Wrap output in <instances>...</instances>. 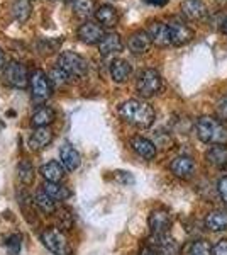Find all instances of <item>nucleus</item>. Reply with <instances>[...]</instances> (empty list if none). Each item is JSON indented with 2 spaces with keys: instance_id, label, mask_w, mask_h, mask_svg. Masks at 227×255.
<instances>
[{
  "instance_id": "f257e3e1",
  "label": "nucleus",
  "mask_w": 227,
  "mask_h": 255,
  "mask_svg": "<svg viewBox=\"0 0 227 255\" xmlns=\"http://www.w3.org/2000/svg\"><path fill=\"white\" fill-rule=\"evenodd\" d=\"M119 116L124 121L138 128H150L154 123L156 113L148 102L129 99L119 106Z\"/></svg>"
},
{
  "instance_id": "f03ea898",
  "label": "nucleus",
  "mask_w": 227,
  "mask_h": 255,
  "mask_svg": "<svg viewBox=\"0 0 227 255\" xmlns=\"http://www.w3.org/2000/svg\"><path fill=\"white\" fill-rule=\"evenodd\" d=\"M195 131H197V136L204 143H209V145L214 146L227 145V128L221 121H217V119L210 116L199 118L195 125Z\"/></svg>"
},
{
  "instance_id": "7ed1b4c3",
  "label": "nucleus",
  "mask_w": 227,
  "mask_h": 255,
  "mask_svg": "<svg viewBox=\"0 0 227 255\" xmlns=\"http://www.w3.org/2000/svg\"><path fill=\"white\" fill-rule=\"evenodd\" d=\"M56 67H60L70 79H81L88 72V61L75 51H63L58 58Z\"/></svg>"
},
{
  "instance_id": "20e7f679",
  "label": "nucleus",
  "mask_w": 227,
  "mask_h": 255,
  "mask_svg": "<svg viewBox=\"0 0 227 255\" xmlns=\"http://www.w3.org/2000/svg\"><path fill=\"white\" fill-rule=\"evenodd\" d=\"M2 80H3V84H7L9 87L26 89L29 85V80H31V73H29V70L24 63L10 60L9 63L3 67Z\"/></svg>"
},
{
  "instance_id": "39448f33",
  "label": "nucleus",
  "mask_w": 227,
  "mask_h": 255,
  "mask_svg": "<svg viewBox=\"0 0 227 255\" xmlns=\"http://www.w3.org/2000/svg\"><path fill=\"white\" fill-rule=\"evenodd\" d=\"M41 242L49 252L55 255H73L72 247L68 244V238L60 228H48L41 233Z\"/></svg>"
},
{
  "instance_id": "423d86ee",
  "label": "nucleus",
  "mask_w": 227,
  "mask_h": 255,
  "mask_svg": "<svg viewBox=\"0 0 227 255\" xmlns=\"http://www.w3.org/2000/svg\"><path fill=\"white\" fill-rule=\"evenodd\" d=\"M161 87H163V80H161V75L158 70L154 68H146L143 70L138 75V80H136V90L141 97H152L159 92Z\"/></svg>"
},
{
  "instance_id": "0eeeda50",
  "label": "nucleus",
  "mask_w": 227,
  "mask_h": 255,
  "mask_svg": "<svg viewBox=\"0 0 227 255\" xmlns=\"http://www.w3.org/2000/svg\"><path fill=\"white\" fill-rule=\"evenodd\" d=\"M29 85H31L32 99H34L36 102H44V101H48V99L51 97L53 85H51L48 75L43 72V70H34V72L31 73Z\"/></svg>"
},
{
  "instance_id": "6e6552de",
  "label": "nucleus",
  "mask_w": 227,
  "mask_h": 255,
  "mask_svg": "<svg viewBox=\"0 0 227 255\" xmlns=\"http://www.w3.org/2000/svg\"><path fill=\"white\" fill-rule=\"evenodd\" d=\"M76 36L81 43L86 44H98L102 39H104L105 32L104 27L97 22H92V20H85L83 24H80V27L76 29Z\"/></svg>"
},
{
  "instance_id": "1a4fd4ad",
  "label": "nucleus",
  "mask_w": 227,
  "mask_h": 255,
  "mask_svg": "<svg viewBox=\"0 0 227 255\" xmlns=\"http://www.w3.org/2000/svg\"><path fill=\"white\" fill-rule=\"evenodd\" d=\"M168 27H170L173 46H183L193 39V31L181 19H171L168 22Z\"/></svg>"
},
{
  "instance_id": "9d476101",
  "label": "nucleus",
  "mask_w": 227,
  "mask_h": 255,
  "mask_svg": "<svg viewBox=\"0 0 227 255\" xmlns=\"http://www.w3.org/2000/svg\"><path fill=\"white\" fill-rule=\"evenodd\" d=\"M148 223L152 235H166L171 228V216L166 209H154L150 215Z\"/></svg>"
},
{
  "instance_id": "9b49d317",
  "label": "nucleus",
  "mask_w": 227,
  "mask_h": 255,
  "mask_svg": "<svg viewBox=\"0 0 227 255\" xmlns=\"http://www.w3.org/2000/svg\"><path fill=\"white\" fill-rule=\"evenodd\" d=\"M148 34H150L152 44H156L159 48H166L171 44V34L168 22H161V20L151 22L150 27H148Z\"/></svg>"
},
{
  "instance_id": "f8f14e48",
  "label": "nucleus",
  "mask_w": 227,
  "mask_h": 255,
  "mask_svg": "<svg viewBox=\"0 0 227 255\" xmlns=\"http://www.w3.org/2000/svg\"><path fill=\"white\" fill-rule=\"evenodd\" d=\"M150 247L156 250L159 255H180V247L173 238L168 235H151Z\"/></svg>"
},
{
  "instance_id": "ddd939ff",
  "label": "nucleus",
  "mask_w": 227,
  "mask_h": 255,
  "mask_svg": "<svg viewBox=\"0 0 227 255\" xmlns=\"http://www.w3.org/2000/svg\"><path fill=\"white\" fill-rule=\"evenodd\" d=\"M60 162H61V165L65 167V170L75 172L76 168L80 167L81 158L75 146H72L70 143H65V145L60 148Z\"/></svg>"
},
{
  "instance_id": "4468645a",
  "label": "nucleus",
  "mask_w": 227,
  "mask_h": 255,
  "mask_svg": "<svg viewBox=\"0 0 227 255\" xmlns=\"http://www.w3.org/2000/svg\"><path fill=\"white\" fill-rule=\"evenodd\" d=\"M51 141H53V131L49 129V126L36 128L31 133V136H29V148H31L32 151H41Z\"/></svg>"
},
{
  "instance_id": "2eb2a0df",
  "label": "nucleus",
  "mask_w": 227,
  "mask_h": 255,
  "mask_svg": "<svg viewBox=\"0 0 227 255\" xmlns=\"http://www.w3.org/2000/svg\"><path fill=\"white\" fill-rule=\"evenodd\" d=\"M131 148L144 160H152L156 157V145L151 139L144 138V136H133L129 141Z\"/></svg>"
},
{
  "instance_id": "dca6fc26",
  "label": "nucleus",
  "mask_w": 227,
  "mask_h": 255,
  "mask_svg": "<svg viewBox=\"0 0 227 255\" xmlns=\"http://www.w3.org/2000/svg\"><path fill=\"white\" fill-rule=\"evenodd\" d=\"M151 44L152 41L150 38V34H148V31H136L134 34H131L127 46H129L133 55H144V53L150 51Z\"/></svg>"
},
{
  "instance_id": "f3484780",
  "label": "nucleus",
  "mask_w": 227,
  "mask_h": 255,
  "mask_svg": "<svg viewBox=\"0 0 227 255\" xmlns=\"http://www.w3.org/2000/svg\"><path fill=\"white\" fill-rule=\"evenodd\" d=\"M124 48L122 39L119 34L115 32H109V34L104 36V39L98 43V51H100L102 56H110V55H117L121 53Z\"/></svg>"
},
{
  "instance_id": "a211bd4d",
  "label": "nucleus",
  "mask_w": 227,
  "mask_h": 255,
  "mask_svg": "<svg viewBox=\"0 0 227 255\" xmlns=\"http://www.w3.org/2000/svg\"><path fill=\"white\" fill-rule=\"evenodd\" d=\"M95 19H97V22L100 24L102 27H107V29H110V27L117 26L119 22V14H117V9L112 5H100L97 7V10H95Z\"/></svg>"
},
{
  "instance_id": "6ab92c4d",
  "label": "nucleus",
  "mask_w": 227,
  "mask_h": 255,
  "mask_svg": "<svg viewBox=\"0 0 227 255\" xmlns=\"http://www.w3.org/2000/svg\"><path fill=\"white\" fill-rule=\"evenodd\" d=\"M170 168H171L173 174L176 177H180V179H190L193 174V170H195V162H193L190 157L181 155V157H176L173 160Z\"/></svg>"
},
{
  "instance_id": "aec40b11",
  "label": "nucleus",
  "mask_w": 227,
  "mask_h": 255,
  "mask_svg": "<svg viewBox=\"0 0 227 255\" xmlns=\"http://www.w3.org/2000/svg\"><path fill=\"white\" fill-rule=\"evenodd\" d=\"M181 12H183L185 17L192 20H200L207 15V7L202 0H185L181 3Z\"/></svg>"
},
{
  "instance_id": "412c9836",
  "label": "nucleus",
  "mask_w": 227,
  "mask_h": 255,
  "mask_svg": "<svg viewBox=\"0 0 227 255\" xmlns=\"http://www.w3.org/2000/svg\"><path fill=\"white\" fill-rule=\"evenodd\" d=\"M39 174L44 177L46 182H60V180L65 177V167L61 165V162L51 160V162L41 165Z\"/></svg>"
},
{
  "instance_id": "4be33fe9",
  "label": "nucleus",
  "mask_w": 227,
  "mask_h": 255,
  "mask_svg": "<svg viewBox=\"0 0 227 255\" xmlns=\"http://www.w3.org/2000/svg\"><path fill=\"white\" fill-rule=\"evenodd\" d=\"M131 73H133V67H131V63L127 60L119 58V60H114L112 65H110V77H112V80L117 82V84L126 82L131 77Z\"/></svg>"
},
{
  "instance_id": "5701e85b",
  "label": "nucleus",
  "mask_w": 227,
  "mask_h": 255,
  "mask_svg": "<svg viewBox=\"0 0 227 255\" xmlns=\"http://www.w3.org/2000/svg\"><path fill=\"white\" fill-rule=\"evenodd\" d=\"M56 119V113L48 106H43V108L36 109L31 116V125L34 128H44L49 126L51 123H55Z\"/></svg>"
},
{
  "instance_id": "b1692460",
  "label": "nucleus",
  "mask_w": 227,
  "mask_h": 255,
  "mask_svg": "<svg viewBox=\"0 0 227 255\" xmlns=\"http://www.w3.org/2000/svg\"><path fill=\"white\" fill-rule=\"evenodd\" d=\"M205 226L210 232H226L227 230V211L217 209V211L209 213L205 218Z\"/></svg>"
},
{
  "instance_id": "393cba45",
  "label": "nucleus",
  "mask_w": 227,
  "mask_h": 255,
  "mask_svg": "<svg viewBox=\"0 0 227 255\" xmlns=\"http://www.w3.org/2000/svg\"><path fill=\"white\" fill-rule=\"evenodd\" d=\"M205 158L210 165L217 167V168H227V148L224 146H212L210 150H207L205 153Z\"/></svg>"
},
{
  "instance_id": "a878e982",
  "label": "nucleus",
  "mask_w": 227,
  "mask_h": 255,
  "mask_svg": "<svg viewBox=\"0 0 227 255\" xmlns=\"http://www.w3.org/2000/svg\"><path fill=\"white\" fill-rule=\"evenodd\" d=\"M43 189L46 191V194L51 197L53 201H65L68 199L70 196H72V192H70L68 187L61 186L60 182H44L43 184Z\"/></svg>"
},
{
  "instance_id": "bb28decb",
  "label": "nucleus",
  "mask_w": 227,
  "mask_h": 255,
  "mask_svg": "<svg viewBox=\"0 0 227 255\" xmlns=\"http://www.w3.org/2000/svg\"><path fill=\"white\" fill-rule=\"evenodd\" d=\"M34 204L38 206L39 211L46 213V215H53L56 211V201H53L51 197L46 194L44 189H39L34 196Z\"/></svg>"
},
{
  "instance_id": "cd10ccee",
  "label": "nucleus",
  "mask_w": 227,
  "mask_h": 255,
  "mask_svg": "<svg viewBox=\"0 0 227 255\" xmlns=\"http://www.w3.org/2000/svg\"><path fill=\"white\" fill-rule=\"evenodd\" d=\"M31 2L29 0H14V5H12V15L17 20L19 24H24L31 15Z\"/></svg>"
},
{
  "instance_id": "c85d7f7f",
  "label": "nucleus",
  "mask_w": 227,
  "mask_h": 255,
  "mask_svg": "<svg viewBox=\"0 0 227 255\" xmlns=\"http://www.w3.org/2000/svg\"><path fill=\"white\" fill-rule=\"evenodd\" d=\"M97 5H95V0H75L73 2V12L78 17L88 19L90 15H95Z\"/></svg>"
},
{
  "instance_id": "c756f323",
  "label": "nucleus",
  "mask_w": 227,
  "mask_h": 255,
  "mask_svg": "<svg viewBox=\"0 0 227 255\" xmlns=\"http://www.w3.org/2000/svg\"><path fill=\"white\" fill-rule=\"evenodd\" d=\"M34 174H36V168L32 165L29 160H20L19 165H17V175H19V180L22 184H32V180H34Z\"/></svg>"
},
{
  "instance_id": "7c9ffc66",
  "label": "nucleus",
  "mask_w": 227,
  "mask_h": 255,
  "mask_svg": "<svg viewBox=\"0 0 227 255\" xmlns=\"http://www.w3.org/2000/svg\"><path fill=\"white\" fill-rule=\"evenodd\" d=\"M48 79H49V82H51L53 87H65V85L72 80L60 67L51 68V72L48 73Z\"/></svg>"
},
{
  "instance_id": "2f4dec72",
  "label": "nucleus",
  "mask_w": 227,
  "mask_h": 255,
  "mask_svg": "<svg viewBox=\"0 0 227 255\" xmlns=\"http://www.w3.org/2000/svg\"><path fill=\"white\" fill-rule=\"evenodd\" d=\"M187 255H212V247L205 240H197L188 245Z\"/></svg>"
},
{
  "instance_id": "473e14b6",
  "label": "nucleus",
  "mask_w": 227,
  "mask_h": 255,
  "mask_svg": "<svg viewBox=\"0 0 227 255\" xmlns=\"http://www.w3.org/2000/svg\"><path fill=\"white\" fill-rule=\"evenodd\" d=\"M20 245H22V237L19 233H14L5 240V249L9 255H19L20 252Z\"/></svg>"
},
{
  "instance_id": "72a5a7b5",
  "label": "nucleus",
  "mask_w": 227,
  "mask_h": 255,
  "mask_svg": "<svg viewBox=\"0 0 227 255\" xmlns=\"http://www.w3.org/2000/svg\"><path fill=\"white\" fill-rule=\"evenodd\" d=\"M217 114L222 119H227V96H224L217 102Z\"/></svg>"
},
{
  "instance_id": "f704fd0d",
  "label": "nucleus",
  "mask_w": 227,
  "mask_h": 255,
  "mask_svg": "<svg viewBox=\"0 0 227 255\" xmlns=\"http://www.w3.org/2000/svg\"><path fill=\"white\" fill-rule=\"evenodd\" d=\"M214 255H227V240H221L217 242L216 247L212 249Z\"/></svg>"
},
{
  "instance_id": "c9c22d12",
  "label": "nucleus",
  "mask_w": 227,
  "mask_h": 255,
  "mask_svg": "<svg viewBox=\"0 0 227 255\" xmlns=\"http://www.w3.org/2000/svg\"><path fill=\"white\" fill-rule=\"evenodd\" d=\"M219 192H221L222 201L227 204V175L219 180Z\"/></svg>"
},
{
  "instance_id": "e433bc0d",
  "label": "nucleus",
  "mask_w": 227,
  "mask_h": 255,
  "mask_svg": "<svg viewBox=\"0 0 227 255\" xmlns=\"http://www.w3.org/2000/svg\"><path fill=\"white\" fill-rule=\"evenodd\" d=\"M139 255H159L158 252H156L152 247H150V245H146V247H143L141 249V252H139Z\"/></svg>"
},
{
  "instance_id": "4c0bfd02",
  "label": "nucleus",
  "mask_w": 227,
  "mask_h": 255,
  "mask_svg": "<svg viewBox=\"0 0 227 255\" xmlns=\"http://www.w3.org/2000/svg\"><path fill=\"white\" fill-rule=\"evenodd\" d=\"M146 3H150V5H154V7H163L168 3V0H144Z\"/></svg>"
},
{
  "instance_id": "58836bf2",
  "label": "nucleus",
  "mask_w": 227,
  "mask_h": 255,
  "mask_svg": "<svg viewBox=\"0 0 227 255\" xmlns=\"http://www.w3.org/2000/svg\"><path fill=\"white\" fill-rule=\"evenodd\" d=\"M5 67V58H3V51H2V48H0V68H3Z\"/></svg>"
},
{
  "instance_id": "ea45409f",
  "label": "nucleus",
  "mask_w": 227,
  "mask_h": 255,
  "mask_svg": "<svg viewBox=\"0 0 227 255\" xmlns=\"http://www.w3.org/2000/svg\"><path fill=\"white\" fill-rule=\"evenodd\" d=\"M219 3H221L222 7H227V0H217Z\"/></svg>"
},
{
  "instance_id": "a19ab883",
  "label": "nucleus",
  "mask_w": 227,
  "mask_h": 255,
  "mask_svg": "<svg viewBox=\"0 0 227 255\" xmlns=\"http://www.w3.org/2000/svg\"><path fill=\"white\" fill-rule=\"evenodd\" d=\"M224 32H226V34H227V20H226V22H224Z\"/></svg>"
}]
</instances>
